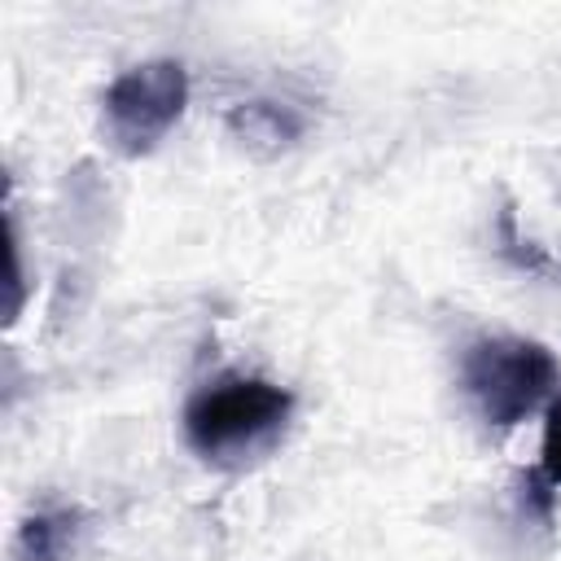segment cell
<instances>
[{
    "instance_id": "6da1fadb",
    "label": "cell",
    "mask_w": 561,
    "mask_h": 561,
    "mask_svg": "<svg viewBox=\"0 0 561 561\" xmlns=\"http://www.w3.org/2000/svg\"><path fill=\"white\" fill-rule=\"evenodd\" d=\"M294 412V394L254 373H224L184 403V438L210 465H241L267 451Z\"/></svg>"
},
{
    "instance_id": "8992f818",
    "label": "cell",
    "mask_w": 561,
    "mask_h": 561,
    "mask_svg": "<svg viewBox=\"0 0 561 561\" xmlns=\"http://www.w3.org/2000/svg\"><path fill=\"white\" fill-rule=\"evenodd\" d=\"M539 478H543L548 486H561V399H552V403H548V416H543Z\"/></svg>"
},
{
    "instance_id": "277c9868",
    "label": "cell",
    "mask_w": 561,
    "mask_h": 561,
    "mask_svg": "<svg viewBox=\"0 0 561 561\" xmlns=\"http://www.w3.org/2000/svg\"><path fill=\"white\" fill-rule=\"evenodd\" d=\"M228 127L241 145L259 149V153H276L285 145H294L302 136V114L285 101H241L228 110Z\"/></svg>"
},
{
    "instance_id": "5b68a950",
    "label": "cell",
    "mask_w": 561,
    "mask_h": 561,
    "mask_svg": "<svg viewBox=\"0 0 561 561\" xmlns=\"http://www.w3.org/2000/svg\"><path fill=\"white\" fill-rule=\"evenodd\" d=\"M79 508H39L18 526V557L22 561H66L79 539Z\"/></svg>"
},
{
    "instance_id": "3957f363",
    "label": "cell",
    "mask_w": 561,
    "mask_h": 561,
    "mask_svg": "<svg viewBox=\"0 0 561 561\" xmlns=\"http://www.w3.org/2000/svg\"><path fill=\"white\" fill-rule=\"evenodd\" d=\"M188 105V70L175 57H149L127 66L101 96V127L110 145L127 158L158 149V140L180 123Z\"/></svg>"
},
{
    "instance_id": "7a4b0ae2",
    "label": "cell",
    "mask_w": 561,
    "mask_h": 561,
    "mask_svg": "<svg viewBox=\"0 0 561 561\" xmlns=\"http://www.w3.org/2000/svg\"><path fill=\"white\" fill-rule=\"evenodd\" d=\"M557 377H561L557 355L535 337L495 333L469 342L460 355V386L478 408V416L495 430H513L535 408H543L548 394L557 390Z\"/></svg>"
}]
</instances>
